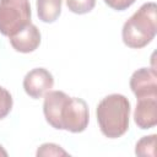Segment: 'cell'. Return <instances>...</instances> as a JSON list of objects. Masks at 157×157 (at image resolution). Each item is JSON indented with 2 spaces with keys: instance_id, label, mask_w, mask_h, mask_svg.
I'll return each mask as SVG.
<instances>
[{
  "instance_id": "1",
  "label": "cell",
  "mask_w": 157,
  "mask_h": 157,
  "mask_svg": "<svg viewBox=\"0 0 157 157\" xmlns=\"http://www.w3.org/2000/svg\"><path fill=\"white\" fill-rule=\"evenodd\" d=\"M130 102L119 93L104 97L97 105L96 115L101 132L108 139H118L129 129Z\"/></svg>"
},
{
  "instance_id": "2",
  "label": "cell",
  "mask_w": 157,
  "mask_h": 157,
  "mask_svg": "<svg viewBox=\"0 0 157 157\" xmlns=\"http://www.w3.org/2000/svg\"><path fill=\"white\" fill-rule=\"evenodd\" d=\"M157 33V6L155 2H145L125 21L121 38L125 45L132 49L146 47Z\"/></svg>"
},
{
  "instance_id": "3",
  "label": "cell",
  "mask_w": 157,
  "mask_h": 157,
  "mask_svg": "<svg viewBox=\"0 0 157 157\" xmlns=\"http://www.w3.org/2000/svg\"><path fill=\"white\" fill-rule=\"evenodd\" d=\"M28 0H0V33L11 37L31 23Z\"/></svg>"
},
{
  "instance_id": "4",
  "label": "cell",
  "mask_w": 157,
  "mask_h": 157,
  "mask_svg": "<svg viewBox=\"0 0 157 157\" xmlns=\"http://www.w3.org/2000/svg\"><path fill=\"white\" fill-rule=\"evenodd\" d=\"M59 121L60 130H67L75 134L85 131L90 121L87 103L82 98L67 96L61 104Z\"/></svg>"
},
{
  "instance_id": "5",
  "label": "cell",
  "mask_w": 157,
  "mask_h": 157,
  "mask_svg": "<svg viewBox=\"0 0 157 157\" xmlns=\"http://www.w3.org/2000/svg\"><path fill=\"white\" fill-rule=\"evenodd\" d=\"M54 86L53 75L44 67L32 69L23 77L25 92L34 99L42 98L47 92H49Z\"/></svg>"
},
{
  "instance_id": "6",
  "label": "cell",
  "mask_w": 157,
  "mask_h": 157,
  "mask_svg": "<svg viewBox=\"0 0 157 157\" xmlns=\"http://www.w3.org/2000/svg\"><path fill=\"white\" fill-rule=\"evenodd\" d=\"M130 88L136 98L157 97V72L152 67H141L130 77Z\"/></svg>"
},
{
  "instance_id": "7",
  "label": "cell",
  "mask_w": 157,
  "mask_h": 157,
  "mask_svg": "<svg viewBox=\"0 0 157 157\" xmlns=\"http://www.w3.org/2000/svg\"><path fill=\"white\" fill-rule=\"evenodd\" d=\"M9 39H10L12 48L16 52L31 53V52H34L39 47L42 37H40V32L37 28V26H34L31 22L29 25L23 27L17 33L9 37Z\"/></svg>"
},
{
  "instance_id": "8",
  "label": "cell",
  "mask_w": 157,
  "mask_h": 157,
  "mask_svg": "<svg viewBox=\"0 0 157 157\" xmlns=\"http://www.w3.org/2000/svg\"><path fill=\"white\" fill-rule=\"evenodd\" d=\"M136 125L142 129H151L157 124V97L139 98L134 112Z\"/></svg>"
},
{
  "instance_id": "9",
  "label": "cell",
  "mask_w": 157,
  "mask_h": 157,
  "mask_svg": "<svg viewBox=\"0 0 157 157\" xmlns=\"http://www.w3.org/2000/svg\"><path fill=\"white\" fill-rule=\"evenodd\" d=\"M66 97L67 94L63 91H49L44 94L43 113L45 120L50 126L58 130H60V121H59L60 108Z\"/></svg>"
},
{
  "instance_id": "10",
  "label": "cell",
  "mask_w": 157,
  "mask_h": 157,
  "mask_svg": "<svg viewBox=\"0 0 157 157\" xmlns=\"http://www.w3.org/2000/svg\"><path fill=\"white\" fill-rule=\"evenodd\" d=\"M63 0H37V15L40 21L45 23H52L56 21L61 13Z\"/></svg>"
},
{
  "instance_id": "11",
  "label": "cell",
  "mask_w": 157,
  "mask_h": 157,
  "mask_svg": "<svg viewBox=\"0 0 157 157\" xmlns=\"http://www.w3.org/2000/svg\"><path fill=\"white\" fill-rule=\"evenodd\" d=\"M156 137H157L156 134L141 137L135 146V153L142 157H155L156 156Z\"/></svg>"
},
{
  "instance_id": "12",
  "label": "cell",
  "mask_w": 157,
  "mask_h": 157,
  "mask_svg": "<svg viewBox=\"0 0 157 157\" xmlns=\"http://www.w3.org/2000/svg\"><path fill=\"white\" fill-rule=\"evenodd\" d=\"M66 6L71 12L83 15L93 10L96 0H66Z\"/></svg>"
},
{
  "instance_id": "13",
  "label": "cell",
  "mask_w": 157,
  "mask_h": 157,
  "mask_svg": "<svg viewBox=\"0 0 157 157\" xmlns=\"http://www.w3.org/2000/svg\"><path fill=\"white\" fill-rule=\"evenodd\" d=\"M37 156L39 157H48V156H69V153L61 148L59 145L56 144H52V142H47L43 144L38 147L37 150Z\"/></svg>"
},
{
  "instance_id": "14",
  "label": "cell",
  "mask_w": 157,
  "mask_h": 157,
  "mask_svg": "<svg viewBox=\"0 0 157 157\" xmlns=\"http://www.w3.org/2000/svg\"><path fill=\"white\" fill-rule=\"evenodd\" d=\"M12 96L11 93L4 88L2 86H0V120L4 119L12 109Z\"/></svg>"
},
{
  "instance_id": "15",
  "label": "cell",
  "mask_w": 157,
  "mask_h": 157,
  "mask_svg": "<svg viewBox=\"0 0 157 157\" xmlns=\"http://www.w3.org/2000/svg\"><path fill=\"white\" fill-rule=\"evenodd\" d=\"M110 9L117 11H124L130 7L136 0H103Z\"/></svg>"
},
{
  "instance_id": "16",
  "label": "cell",
  "mask_w": 157,
  "mask_h": 157,
  "mask_svg": "<svg viewBox=\"0 0 157 157\" xmlns=\"http://www.w3.org/2000/svg\"><path fill=\"white\" fill-rule=\"evenodd\" d=\"M0 156H2V157H6L7 156V152L5 151V148L1 145H0Z\"/></svg>"
}]
</instances>
